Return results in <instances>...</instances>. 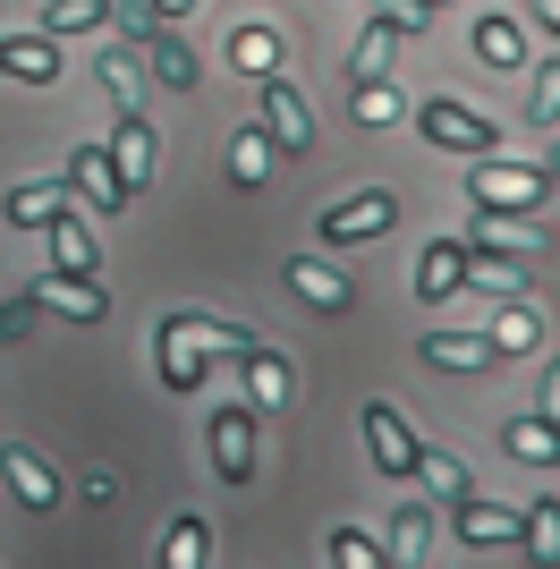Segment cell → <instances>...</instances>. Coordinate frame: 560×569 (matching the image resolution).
Returning <instances> with one entry per match:
<instances>
[{
	"label": "cell",
	"instance_id": "obj_1",
	"mask_svg": "<svg viewBox=\"0 0 560 569\" xmlns=\"http://www.w3.org/2000/svg\"><path fill=\"white\" fill-rule=\"evenodd\" d=\"M238 340H247V323H212V315H196V307L162 315V332H153V375H162V391L170 400H196L212 382V357H230Z\"/></svg>",
	"mask_w": 560,
	"mask_h": 569
},
{
	"label": "cell",
	"instance_id": "obj_2",
	"mask_svg": "<svg viewBox=\"0 0 560 569\" xmlns=\"http://www.w3.org/2000/svg\"><path fill=\"white\" fill-rule=\"evenodd\" d=\"M552 196L560 188L543 179V162H510V153L467 162V204H476V213H543Z\"/></svg>",
	"mask_w": 560,
	"mask_h": 569
},
{
	"label": "cell",
	"instance_id": "obj_3",
	"mask_svg": "<svg viewBox=\"0 0 560 569\" xmlns=\"http://www.w3.org/2000/svg\"><path fill=\"white\" fill-rule=\"evenodd\" d=\"M417 128H424L433 144H442V153H467V162L501 153V128H492L484 111H467L459 94H424V102H417Z\"/></svg>",
	"mask_w": 560,
	"mask_h": 569
},
{
	"label": "cell",
	"instance_id": "obj_4",
	"mask_svg": "<svg viewBox=\"0 0 560 569\" xmlns=\"http://www.w3.org/2000/svg\"><path fill=\"white\" fill-rule=\"evenodd\" d=\"M230 366H238V382H247L238 400L256 408V417H263V408H289V400H298V366H289V357H280L263 332H247V340H238V349H230Z\"/></svg>",
	"mask_w": 560,
	"mask_h": 569
},
{
	"label": "cell",
	"instance_id": "obj_5",
	"mask_svg": "<svg viewBox=\"0 0 560 569\" xmlns=\"http://www.w3.org/2000/svg\"><path fill=\"white\" fill-rule=\"evenodd\" d=\"M391 221H399V196L391 188H357V196H331L314 230H323V247H373Z\"/></svg>",
	"mask_w": 560,
	"mask_h": 569
},
{
	"label": "cell",
	"instance_id": "obj_6",
	"mask_svg": "<svg viewBox=\"0 0 560 569\" xmlns=\"http://www.w3.org/2000/svg\"><path fill=\"white\" fill-rule=\"evenodd\" d=\"M212 476H221V485H256V408L247 400H221L212 408Z\"/></svg>",
	"mask_w": 560,
	"mask_h": 569
},
{
	"label": "cell",
	"instance_id": "obj_7",
	"mask_svg": "<svg viewBox=\"0 0 560 569\" xmlns=\"http://www.w3.org/2000/svg\"><path fill=\"white\" fill-rule=\"evenodd\" d=\"M102 153H111V179H119L128 204H137V196L153 188V170H162V137H153V119H119L111 137H102Z\"/></svg>",
	"mask_w": 560,
	"mask_h": 569
},
{
	"label": "cell",
	"instance_id": "obj_8",
	"mask_svg": "<svg viewBox=\"0 0 560 569\" xmlns=\"http://www.w3.org/2000/svg\"><path fill=\"white\" fill-rule=\"evenodd\" d=\"M256 94H263V119H256V128L280 144V162H298L306 144H314V111H306V94L289 86V77H263Z\"/></svg>",
	"mask_w": 560,
	"mask_h": 569
},
{
	"label": "cell",
	"instance_id": "obj_9",
	"mask_svg": "<svg viewBox=\"0 0 560 569\" xmlns=\"http://www.w3.org/2000/svg\"><path fill=\"white\" fill-rule=\"evenodd\" d=\"M366 451H373V476H417V426L399 417L391 400H366Z\"/></svg>",
	"mask_w": 560,
	"mask_h": 569
},
{
	"label": "cell",
	"instance_id": "obj_10",
	"mask_svg": "<svg viewBox=\"0 0 560 569\" xmlns=\"http://www.w3.org/2000/svg\"><path fill=\"white\" fill-rule=\"evenodd\" d=\"M467 247H476V256H501V263H536L543 256V221L536 213H476L467 221Z\"/></svg>",
	"mask_w": 560,
	"mask_h": 569
},
{
	"label": "cell",
	"instance_id": "obj_11",
	"mask_svg": "<svg viewBox=\"0 0 560 569\" xmlns=\"http://www.w3.org/2000/svg\"><path fill=\"white\" fill-rule=\"evenodd\" d=\"M26 298H34L43 315H69V323H102V315H111V289L93 281V272H43Z\"/></svg>",
	"mask_w": 560,
	"mask_h": 569
},
{
	"label": "cell",
	"instance_id": "obj_12",
	"mask_svg": "<svg viewBox=\"0 0 560 569\" xmlns=\"http://www.w3.org/2000/svg\"><path fill=\"white\" fill-rule=\"evenodd\" d=\"M399 51H408V26H399L391 9H373V18L357 26L349 69H340V77H349V86H373V77H391V60H399Z\"/></svg>",
	"mask_w": 560,
	"mask_h": 569
},
{
	"label": "cell",
	"instance_id": "obj_13",
	"mask_svg": "<svg viewBox=\"0 0 560 569\" xmlns=\"http://www.w3.org/2000/svg\"><path fill=\"white\" fill-rule=\"evenodd\" d=\"M0 476H9V493H18L34 519L60 510V476H51V459L34 451V442H0Z\"/></svg>",
	"mask_w": 560,
	"mask_h": 569
},
{
	"label": "cell",
	"instance_id": "obj_14",
	"mask_svg": "<svg viewBox=\"0 0 560 569\" xmlns=\"http://www.w3.org/2000/svg\"><path fill=\"white\" fill-rule=\"evenodd\" d=\"M69 196H77V204H93V213H128V196H119V179H111L102 137H77V153H69Z\"/></svg>",
	"mask_w": 560,
	"mask_h": 569
},
{
	"label": "cell",
	"instance_id": "obj_15",
	"mask_svg": "<svg viewBox=\"0 0 560 569\" xmlns=\"http://www.w3.org/2000/svg\"><path fill=\"white\" fill-rule=\"evenodd\" d=\"M289 289H298L314 315H349V307H357V281H349L331 256H289Z\"/></svg>",
	"mask_w": 560,
	"mask_h": 569
},
{
	"label": "cell",
	"instance_id": "obj_16",
	"mask_svg": "<svg viewBox=\"0 0 560 569\" xmlns=\"http://www.w3.org/2000/svg\"><path fill=\"white\" fill-rule=\"evenodd\" d=\"M60 213H77L69 179H26V188L0 196V221H9V230H51Z\"/></svg>",
	"mask_w": 560,
	"mask_h": 569
},
{
	"label": "cell",
	"instance_id": "obj_17",
	"mask_svg": "<svg viewBox=\"0 0 560 569\" xmlns=\"http://www.w3.org/2000/svg\"><path fill=\"white\" fill-rule=\"evenodd\" d=\"M450 536H459V545H476V552L518 545V510H501V501H484V493H467V501H450Z\"/></svg>",
	"mask_w": 560,
	"mask_h": 569
},
{
	"label": "cell",
	"instance_id": "obj_18",
	"mask_svg": "<svg viewBox=\"0 0 560 569\" xmlns=\"http://www.w3.org/2000/svg\"><path fill=\"white\" fill-rule=\"evenodd\" d=\"M467 263H476V256H467V238H433V247L417 256V298H424V307L459 298V289H467Z\"/></svg>",
	"mask_w": 560,
	"mask_h": 569
},
{
	"label": "cell",
	"instance_id": "obj_19",
	"mask_svg": "<svg viewBox=\"0 0 560 569\" xmlns=\"http://www.w3.org/2000/svg\"><path fill=\"white\" fill-rule=\"evenodd\" d=\"M93 69H102V94L119 102V119H144V86H153V77H144V51L137 43H111Z\"/></svg>",
	"mask_w": 560,
	"mask_h": 569
},
{
	"label": "cell",
	"instance_id": "obj_20",
	"mask_svg": "<svg viewBox=\"0 0 560 569\" xmlns=\"http://www.w3.org/2000/svg\"><path fill=\"white\" fill-rule=\"evenodd\" d=\"M484 340H492V357H536V349H543L536 298H501V307H492V323H484Z\"/></svg>",
	"mask_w": 560,
	"mask_h": 569
},
{
	"label": "cell",
	"instance_id": "obj_21",
	"mask_svg": "<svg viewBox=\"0 0 560 569\" xmlns=\"http://www.w3.org/2000/svg\"><path fill=\"white\" fill-rule=\"evenodd\" d=\"M144 77H153V86H170V94H196V77H204V60H196V51L179 43V34H162V26H153V34H144Z\"/></svg>",
	"mask_w": 560,
	"mask_h": 569
},
{
	"label": "cell",
	"instance_id": "obj_22",
	"mask_svg": "<svg viewBox=\"0 0 560 569\" xmlns=\"http://www.w3.org/2000/svg\"><path fill=\"white\" fill-rule=\"evenodd\" d=\"M0 77L51 86V77H60V43H51V34H0Z\"/></svg>",
	"mask_w": 560,
	"mask_h": 569
},
{
	"label": "cell",
	"instance_id": "obj_23",
	"mask_svg": "<svg viewBox=\"0 0 560 569\" xmlns=\"http://www.w3.org/2000/svg\"><path fill=\"white\" fill-rule=\"evenodd\" d=\"M417 349H424V366H442V375H484V366H501L484 332H424Z\"/></svg>",
	"mask_w": 560,
	"mask_h": 569
},
{
	"label": "cell",
	"instance_id": "obj_24",
	"mask_svg": "<svg viewBox=\"0 0 560 569\" xmlns=\"http://www.w3.org/2000/svg\"><path fill=\"white\" fill-rule=\"evenodd\" d=\"M501 451H510L518 468L560 476V426H543V417H510V426H501Z\"/></svg>",
	"mask_w": 560,
	"mask_h": 569
},
{
	"label": "cell",
	"instance_id": "obj_25",
	"mask_svg": "<svg viewBox=\"0 0 560 569\" xmlns=\"http://www.w3.org/2000/svg\"><path fill=\"white\" fill-rule=\"evenodd\" d=\"M230 69L238 77H280V26H263V18H247V26H230Z\"/></svg>",
	"mask_w": 560,
	"mask_h": 569
},
{
	"label": "cell",
	"instance_id": "obj_26",
	"mask_svg": "<svg viewBox=\"0 0 560 569\" xmlns=\"http://www.w3.org/2000/svg\"><path fill=\"white\" fill-rule=\"evenodd\" d=\"M272 162H280V144L263 137V128H238V137H230V188L238 196H256L263 179H272Z\"/></svg>",
	"mask_w": 560,
	"mask_h": 569
},
{
	"label": "cell",
	"instance_id": "obj_27",
	"mask_svg": "<svg viewBox=\"0 0 560 569\" xmlns=\"http://www.w3.org/2000/svg\"><path fill=\"white\" fill-rule=\"evenodd\" d=\"M43 238H51V272H102V247H93V230L77 213H60Z\"/></svg>",
	"mask_w": 560,
	"mask_h": 569
},
{
	"label": "cell",
	"instance_id": "obj_28",
	"mask_svg": "<svg viewBox=\"0 0 560 569\" xmlns=\"http://www.w3.org/2000/svg\"><path fill=\"white\" fill-rule=\"evenodd\" d=\"M518 545L536 569H560V501H527L518 510Z\"/></svg>",
	"mask_w": 560,
	"mask_h": 569
},
{
	"label": "cell",
	"instance_id": "obj_29",
	"mask_svg": "<svg viewBox=\"0 0 560 569\" xmlns=\"http://www.w3.org/2000/svg\"><path fill=\"white\" fill-rule=\"evenodd\" d=\"M417 485H424V501H442V510H450V501H467V493H476V476H467L450 451H433V442L417 451Z\"/></svg>",
	"mask_w": 560,
	"mask_h": 569
},
{
	"label": "cell",
	"instance_id": "obj_30",
	"mask_svg": "<svg viewBox=\"0 0 560 569\" xmlns=\"http://www.w3.org/2000/svg\"><path fill=\"white\" fill-rule=\"evenodd\" d=\"M476 60H484V69H527V26L518 18H476Z\"/></svg>",
	"mask_w": 560,
	"mask_h": 569
},
{
	"label": "cell",
	"instance_id": "obj_31",
	"mask_svg": "<svg viewBox=\"0 0 560 569\" xmlns=\"http://www.w3.org/2000/svg\"><path fill=\"white\" fill-rule=\"evenodd\" d=\"M349 119H357V128H399V119H408V94H399L391 77H373V86H349Z\"/></svg>",
	"mask_w": 560,
	"mask_h": 569
},
{
	"label": "cell",
	"instance_id": "obj_32",
	"mask_svg": "<svg viewBox=\"0 0 560 569\" xmlns=\"http://www.w3.org/2000/svg\"><path fill=\"white\" fill-rule=\"evenodd\" d=\"M204 561H212V527L196 519V510H179L170 536H162V569H204Z\"/></svg>",
	"mask_w": 560,
	"mask_h": 569
},
{
	"label": "cell",
	"instance_id": "obj_33",
	"mask_svg": "<svg viewBox=\"0 0 560 569\" xmlns=\"http://www.w3.org/2000/svg\"><path fill=\"white\" fill-rule=\"evenodd\" d=\"M93 26H111V0H51L34 34H51V43H69V34H93Z\"/></svg>",
	"mask_w": 560,
	"mask_h": 569
},
{
	"label": "cell",
	"instance_id": "obj_34",
	"mask_svg": "<svg viewBox=\"0 0 560 569\" xmlns=\"http://www.w3.org/2000/svg\"><path fill=\"white\" fill-rule=\"evenodd\" d=\"M527 119H536V128H560V51L552 60H527Z\"/></svg>",
	"mask_w": 560,
	"mask_h": 569
},
{
	"label": "cell",
	"instance_id": "obj_35",
	"mask_svg": "<svg viewBox=\"0 0 560 569\" xmlns=\"http://www.w3.org/2000/svg\"><path fill=\"white\" fill-rule=\"evenodd\" d=\"M433 545V501H399V519H391V561H417V552Z\"/></svg>",
	"mask_w": 560,
	"mask_h": 569
},
{
	"label": "cell",
	"instance_id": "obj_36",
	"mask_svg": "<svg viewBox=\"0 0 560 569\" xmlns=\"http://www.w3.org/2000/svg\"><path fill=\"white\" fill-rule=\"evenodd\" d=\"M331 569H391V552L373 545L366 527H331Z\"/></svg>",
	"mask_w": 560,
	"mask_h": 569
},
{
	"label": "cell",
	"instance_id": "obj_37",
	"mask_svg": "<svg viewBox=\"0 0 560 569\" xmlns=\"http://www.w3.org/2000/svg\"><path fill=\"white\" fill-rule=\"evenodd\" d=\"M476 256V247H467ZM467 289H492V298H527V272L518 263H501V256H476L467 263Z\"/></svg>",
	"mask_w": 560,
	"mask_h": 569
},
{
	"label": "cell",
	"instance_id": "obj_38",
	"mask_svg": "<svg viewBox=\"0 0 560 569\" xmlns=\"http://www.w3.org/2000/svg\"><path fill=\"white\" fill-rule=\"evenodd\" d=\"M536 417H543V426H560V349L543 357V375H536Z\"/></svg>",
	"mask_w": 560,
	"mask_h": 569
},
{
	"label": "cell",
	"instance_id": "obj_39",
	"mask_svg": "<svg viewBox=\"0 0 560 569\" xmlns=\"http://www.w3.org/2000/svg\"><path fill=\"white\" fill-rule=\"evenodd\" d=\"M34 315H43V307H34L26 289H18V298H0V340H26V332H34Z\"/></svg>",
	"mask_w": 560,
	"mask_h": 569
},
{
	"label": "cell",
	"instance_id": "obj_40",
	"mask_svg": "<svg viewBox=\"0 0 560 569\" xmlns=\"http://www.w3.org/2000/svg\"><path fill=\"white\" fill-rule=\"evenodd\" d=\"M527 18H536L543 34H552V43H560V0H527Z\"/></svg>",
	"mask_w": 560,
	"mask_h": 569
},
{
	"label": "cell",
	"instance_id": "obj_41",
	"mask_svg": "<svg viewBox=\"0 0 560 569\" xmlns=\"http://www.w3.org/2000/svg\"><path fill=\"white\" fill-rule=\"evenodd\" d=\"M144 9H153V18L170 26V18H196V9H204V0H144Z\"/></svg>",
	"mask_w": 560,
	"mask_h": 569
},
{
	"label": "cell",
	"instance_id": "obj_42",
	"mask_svg": "<svg viewBox=\"0 0 560 569\" xmlns=\"http://www.w3.org/2000/svg\"><path fill=\"white\" fill-rule=\"evenodd\" d=\"M543 179L560 188V128H552V144H543Z\"/></svg>",
	"mask_w": 560,
	"mask_h": 569
},
{
	"label": "cell",
	"instance_id": "obj_43",
	"mask_svg": "<svg viewBox=\"0 0 560 569\" xmlns=\"http://www.w3.org/2000/svg\"><path fill=\"white\" fill-rule=\"evenodd\" d=\"M391 569H399V561H391Z\"/></svg>",
	"mask_w": 560,
	"mask_h": 569
}]
</instances>
